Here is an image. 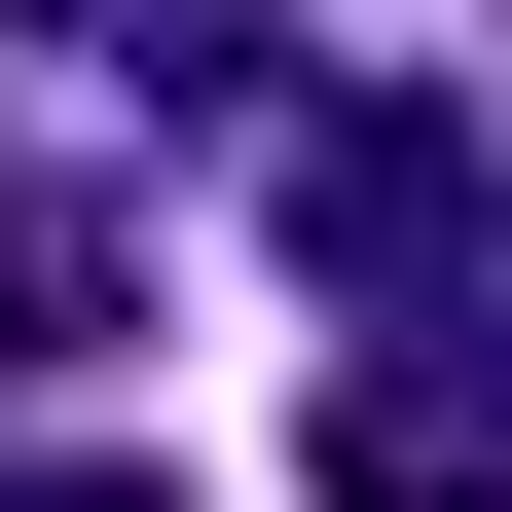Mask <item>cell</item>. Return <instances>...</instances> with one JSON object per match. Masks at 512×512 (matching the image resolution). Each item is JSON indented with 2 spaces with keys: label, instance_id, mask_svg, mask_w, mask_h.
Returning <instances> with one entry per match:
<instances>
[{
  "label": "cell",
  "instance_id": "277c9868",
  "mask_svg": "<svg viewBox=\"0 0 512 512\" xmlns=\"http://www.w3.org/2000/svg\"><path fill=\"white\" fill-rule=\"evenodd\" d=\"M74 37H110V74H256V0H74Z\"/></svg>",
  "mask_w": 512,
  "mask_h": 512
},
{
  "label": "cell",
  "instance_id": "3957f363",
  "mask_svg": "<svg viewBox=\"0 0 512 512\" xmlns=\"http://www.w3.org/2000/svg\"><path fill=\"white\" fill-rule=\"evenodd\" d=\"M110 330H147L110 183H74V147H0V403H37V366H110Z\"/></svg>",
  "mask_w": 512,
  "mask_h": 512
},
{
  "label": "cell",
  "instance_id": "6da1fadb",
  "mask_svg": "<svg viewBox=\"0 0 512 512\" xmlns=\"http://www.w3.org/2000/svg\"><path fill=\"white\" fill-rule=\"evenodd\" d=\"M293 256H330L366 330H439L476 293V110H293Z\"/></svg>",
  "mask_w": 512,
  "mask_h": 512
},
{
  "label": "cell",
  "instance_id": "7a4b0ae2",
  "mask_svg": "<svg viewBox=\"0 0 512 512\" xmlns=\"http://www.w3.org/2000/svg\"><path fill=\"white\" fill-rule=\"evenodd\" d=\"M330 512H512V293H439V330L330 366Z\"/></svg>",
  "mask_w": 512,
  "mask_h": 512
},
{
  "label": "cell",
  "instance_id": "5b68a950",
  "mask_svg": "<svg viewBox=\"0 0 512 512\" xmlns=\"http://www.w3.org/2000/svg\"><path fill=\"white\" fill-rule=\"evenodd\" d=\"M0 512H183V476H147V439H37V476H0Z\"/></svg>",
  "mask_w": 512,
  "mask_h": 512
}]
</instances>
